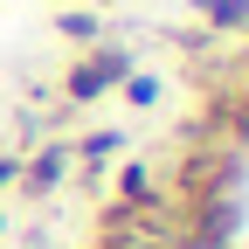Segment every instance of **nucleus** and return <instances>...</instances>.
I'll return each instance as SVG.
<instances>
[{"mask_svg": "<svg viewBox=\"0 0 249 249\" xmlns=\"http://www.w3.org/2000/svg\"><path fill=\"white\" fill-rule=\"evenodd\" d=\"M124 76H132V55H124L118 42H90V55L70 62V76H62V104H97Z\"/></svg>", "mask_w": 249, "mask_h": 249, "instance_id": "1", "label": "nucleus"}, {"mask_svg": "<svg viewBox=\"0 0 249 249\" xmlns=\"http://www.w3.org/2000/svg\"><path fill=\"white\" fill-rule=\"evenodd\" d=\"M62 173H70V139H55V145H42L35 152V160H28L21 173H14V187H21V194H55V187H62Z\"/></svg>", "mask_w": 249, "mask_h": 249, "instance_id": "2", "label": "nucleus"}, {"mask_svg": "<svg viewBox=\"0 0 249 249\" xmlns=\"http://www.w3.org/2000/svg\"><path fill=\"white\" fill-rule=\"evenodd\" d=\"M194 14L208 35H235V28H249V0H201Z\"/></svg>", "mask_w": 249, "mask_h": 249, "instance_id": "3", "label": "nucleus"}, {"mask_svg": "<svg viewBox=\"0 0 249 249\" xmlns=\"http://www.w3.org/2000/svg\"><path fill=\"white\" fill-rule=\"evenodd\" d=\"M55 28H62L70 42H97V28H104V21H97V7H62Z\"/></svg>", "mask_w": 249, "mask_h": 249, "instance_id": "4", "label": "nucleus"}, {"mask_svg": "<svg viewBox=\"0 0 249 249\" xmlns=\"http://www.w3.org/2000/svg\"><path fill=\"white\" fill-rule=\"evenodd\" d=\"M118 90H124V104H139V111H145V104H160V76H145V70H132Z\"/></svg>", "mask_w": 249, "mask_h": 249, "instance_id": "5", "label": "nucleus"}, {"mask_svg": "<svg viewBox=\"0 0 249 249\" xmlns=\"http://www.w3.org/2000/svg\"><path fill=\"white\" fill-rule=\"evenodd\" d=\"M14 173H21V160H0V187H14Z\"/></svg>", "mask_w": 249, "mask_h": 249, "instance_id": "6", "label": "nucleus"}, {"mask_svg": "<svg viewBox=\"0 0 249 249\" xmlns=\"http://www.w3.org/2000/svg\"><path fill=\"white\" fill-rule=\"evenodd\" d=\"M70 7H104V0H70Z\"/></svg>", "mask_w": 249, "mask_h": 249, "instance_id": "7", "label": "nucleus"}, {"mask_svg": "<svg viewBox=\"0 0 249 249\" xmlns=\"http://www.w3.org/2000/svg\"><path fill=\"white\" fill-rule=\"evenodd\" d=\"M242 76H249V42H242Z\"/></svg>", "mask_w": 249, "mask_h": 249, "instance_id": "8", "label": "nucleus"}]
</instances>
